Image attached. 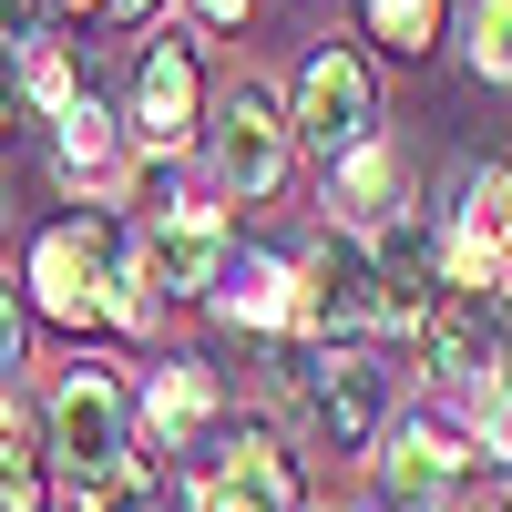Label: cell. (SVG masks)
I'll list each match as a JSON object with an SVG mask.
<instances>
[{"mask_svg":"<svg viewBox=\"0 0 512 512\" xmlns=\"http://www.w3.org/2000/svg\"><path fill=\"white\" fill-rule=\"evenodd\" d=\"M31 287H41V308L52 318H123V328H144V277L123 267V236L103 226V216H82V226H52L31 246Z\"/></svg>","mask_w":512,"mask_h":512,"instance_id":"cell-1","label":"cell"},{"mask_svg":"<svg viewBox=\"0 0 512 512\" xmlns=\"http://www.w3.org/2000/svg\"><path fill=\"white\" fill-rule=\"evenodd\" d=\"M52 451H62V472L82 482V502H103V492H123V482H144L134 472V451H123V390L82 359L62 390H52Z\"/></svg>","mask_w":512,"mask_h":512,"instance_id":"cell-2","label":"cell"},{"mask_svg":"<svg viewBox=\"0 0 512 512\" xmlns=\"http://www.w3.org/2000/svg\"><path fill=\"white\" fill-rule=\"evenodd\" d=\"M287 134H297V123L277 113L267 82H236L226 113H216V175H226L236 195H267V185L287 175Z\"/></svg>","mask_w":512,"mask_h":512,"instance_id":"cell-3","label":"cell"},{"mask_svg":"<svg viewBox=\"0 0 512 512\" xmlns=\"http://www.w3.org/2000/svg\"><path fill=\"white\" fill-rule=\"evenodd\" d=\"M369 113H379L369 62H359V52H318L308 82H297V134H308L318 154H359V144H369Z\"/></svg>","mask_w":512,"mask_h":512,"instance_id":"cell-4","label":"cell"},{"mask_svg":"<svg viewBox=\"0 0 512 512\" xmlns=\"http://www.w3.org/2000/svg\"><path fill=\"white\" fill-rule=\"evenodd\" d=\"M297 318L308 328H369L379 318V267H369L359 236L308 246V267H297Z\"/></svg>","mask_w":512,"mask_h":512,"instance_id":"cell-5","label":"cell"},{"mask_svg":"<svg viewBox=\"0 0 512 512\" xmlns=\"http://www.w3.org/2000/svg\"><path fill=\"white\" fill-rule=\"evenodd\" d=\"M216 267H226V226L205 216V205H164L154 236H144V287L195 297V287H216Z\"/></svg>","mask_w":512,"mask_h":512,"instance_id":"cell-6","label":"cell"},{"mask_svg":"<svg viewBox=\"0 0 512 512\" xmlns=\"http://www.w3.org/2000/svg\"><path fill=\"white\" fill-rule=\"evenodd\" d=\"M205 502H216V512H297V472H287V451L267 431H236V441H216Z\"/></svg>","mask_w":512,"mask_h":512,"instance_id":"cell-7","label":"cell"},{"mask_svg":"<svg viewBox=\"0 0 512 512\" xmlns=\"http://www.w3.org/2000/svg\"><path fill=\"white\" fill-rule=\"evenodd\" d=\"M195 103H205L195 52H185V41H154V52H144V72H134V134H144L154 154H175V144L195 134Z\"/></svg>","mask_w":512,"mask_h":512,"instance_id":"cell-8","label":"cell"},{"mask_svg":"<svg viewBox=\"0 0 512 512\" xmlns=\"http://www.w3.org/2000/svg\"><path fill=\"white\" fill-rule=\"evenodd\" d=\"M297 390H308V410H318V431L338 441V451H359V441H379V369L369 359H297Z\"/></svg>","mask_w":512,"mask_h":512,"instance_id":"cell-9","label":"cell"},{"mask_svg":"<svg viewBox=\"0 0 512 512\" xmlns=\"http://www.w3.org/2000/svg\"><path fill=\"white\" fill-rule=\"evenodd\" d=\"M420 359H431V379H492L502 369V318L482 308V297H441L431 318H420Z\"/></svg>","mask_w":512,"mask_h":512,"instance_id":"cell-10","label":"cell"},{"mask_svg":"<svg viewBox=\"0 0 512 512\" xmlns=\"http://www.w3.org/2000/svg\"><path fill=\"white\" fill-rule=\"evenodd\" d=\"M461 461H472V451H461L451 431H420V420H410V431H390V451H379V492H390V512H431L461 482Z\"/></svg>","mask_w":512,"mask_h":512,"instance_id":"cell-11","label":"cell"},{"mask_svg":"<svg viewBox=\"0 0 512 512\" xmlns=\"http://www.w3.org/2000/svg\"><path fill=\"white\" fill-rule=\"evenodd\" d=\"M369 267H379V318H400V328H420L441 308V277H431V246H420L410 226H390L369 246Z\"/></svg>","mask_w":512,"mask_h":512,"instance_id":"cell-12","label":"cell"},{"mask_svg":"<svg viewBox=\"0 0 512 512\" xmlns=\"http://www.w3.org/2000/svg\"><path fill=\"white\" fill-rule=\"evenodd\" d=\"M52 502V472H41V441H31V420L0 400V512H41Z\"/></svg>","mask_w":512,"mask_h":512,"instance_id":"cell-13","label":"cell"},{"mask_svg":"<svg viewBox=\"0 0 512 512\" xmlns=\"http://www.w3.org/2000/svg\"><path fill=\"white\" fill-rule=\"evenodd\" d=\"M205 420H216V379H205V369H164V379H154V441L185 451Z\"/></svg>","mask_w":512,"mask_h":512,"instance_id":"cell-14","label":"cell"},{"mask_svg":"<svg viewBox=\"0 0 512 512\" xmlns=\"http://www.w3.org/2000/svg\"><path fill=\"white\" fill-rule=\"evenodd\" d=\"M297 308V287L267 267V256H246V277H226V318H256V328H267V318H287Z\"/></svg>","mask_w":512,"mask_h":512,"instance_id":"cell-15","label":"cell"},{"mask_svg":"<svg viewBox=\"0 0 512 512\" xmlns=\"http://www.w3.org/2000/svg\"><path fill=\"white\" fill-rule=\"evenodd\" d=\"M62 164H72V175H93V185H113V134H103V113H93V103H72V113H62Z\"/></svg>","mask_w":512,"mask_h":512,"instance_id":"cell-16","label":"cell"},{"mask_svg":"<svg viewBox=\"0 0 512 512\" xmlns=\"http://www.w3.org/2000/svg\"><path fill=\"white\" fill-rule=\"evenodd\" d=\"M369 31L390 41V52H420V41L441 31V0H369Z\"/></svg>","mask_w":512,"mask_h":512,"instance_id":"cell-17","label":"cell"},{"mask_svg":"<svg viewBox=\"0 0 512 512\" xmlns=\"http://www.w3.org/2000/svg\"><path fill=\"white\" fill-rule=\"evenodd\" d=\"M472 62L482 82H512V0H472Z\"/></svg>","mask_w":512,"mask_h":512,"instance_id":"cell-18","label":"cell"},{"mask_svg":"<svg viewBox=\"0 0 512 512\" xmlns=\"http://www.w3.org/2000/svg\"><path fill=\"white\" fill-rule=\"evenodd\" d=\"M338 185H349V205H359V216H379V205H390V185H400V164L379 154V144H359V154H349V175H338Z\"/></svg>","mask_w":512,"mask_h":512,"instance_id":"cell-19","label":"cell"},{"mask_svg":"<svg viewBox=\"0 0 512 512\" xmlns=\"http://www.w3.org/2000/svg\"><path fill=\"white\" fill-rule=\"evenodd\" d=\"M52 11L62 0H0V41H11V52H41V41H52Z\"/></svg>","mask_w":512,"mask_h":512,"instance_id":"cell-20","label":"cell"},{"mask_svg":"<svg viewBox=\"0 0 512 512\" xmlns=\"http://www.w3.org/2000/svg\"><path fill=\"white\" fill-rule=\"evenodd\" d=\"M472 410H482V431L502 441V461H512V379L492 369V379H472Z\"/></svg>","mask_w":512,"mask_h":512,"instance_id":"cell-21","label":"cell"},{"mask_svg":"<svg viewBox=\"0 0 512 512\" xmlns=\"http://www.w3.org/2000/svg\"><path fill=\"white\" fill-rule=\"evenodd\" d=\"M21 359V308H11V287H0V369Z\"/></svg>","mask_w":512,"mask_h":512,"instance_id":"cell-22","label":"cell"},{"mask_svg":"<svg viewBox=\"0 0 512 512\" xmlns=\"http://www.w3.org/2000/svg\"><path fill=\"white\" fill-rule=\"evenodd\" d=\"M195 11H205V21L226 31V21H246V11H256V0H195Z\"/></svg>","mask_w":512,"mask_h":512,"instance_id":"cell-23","label":"cell"},{"mask_svg":"<svg viewBox=\"0 0 512 512\" xmlns=\"http://www.w3.org/2000/svg\"><path fill=\"white\" fill-rule=\"evenodd\" d=\"M82 11H103V21H134V11H144V0H82Z\"/></svg>","mask_w":512,"mask_h":512,"instance_id":"cell-24","label":"cell"},{"mask_svg":"<svg viewBox=\"0 0 512 512\" xmlns=\"http://www.w3.org/2000/svg\"><path fill=\"white\" fill-rule=\"evenodd\" d=\"M472 512H512V502H472Z\"/></svg>","mask_w":512,"mask_h":512,"instance_id":"cell-25","label":"cell"},{"mask_svg":"<svg viewBox=\"0 0 512 512\" xmlns=\"http://www.w3.org/2000/svg\"><path fill=\"white\" fill-rule=\"evenodd\" d=\"M195 512H216V502H195Z\"/></svg>","mask_w":512,"mask_h":512,"instance_id":"cell-26","label":"cell"}]
</instances>
